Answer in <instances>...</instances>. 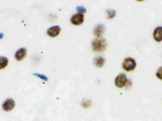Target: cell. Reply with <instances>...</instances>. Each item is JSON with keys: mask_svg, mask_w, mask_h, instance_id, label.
Segmentation results:
<instances>
[{"mask_svg": "<svg viewBox=\"0 0 162 121\" xmlns=\"http://www.w3.org/2000/svg\"><path fill=\"white\" fill-rule=\"evenodd\" d=\"M15 103L12 99H9L4 101L2 104V109L5 111L12 110L15 107Z\"/></svg>", "mask_w": 162, "mask_h": 121, "instance_id": "obj_5", "label": "cell"}, {"mask_svg": "<svg viewBox=\"0 0 162 121\" xmlns=\"http://www.w3.org/2000/svg\"><path fill=\"white\" fill-rule=\"evenodd\" d=\"M61 28L58 25L50 27L47 30V34L51 37H55L58 35L61 31Z\"/></svg>", "mask_w": 162, "mask_h": 121, "instance_id": "obj_6", "label": "cell"}, {"mask_svg": "<svg viewBox=\"0 0 162 121\" xmlns=\"http://www.w3.org/2000/svg\"><path fill=\"white\" fill-rule=\"evenodd\" d=\"M115 85L117 87L122 88L125 86L127 82V78L126 74L123 73H120L116 78Z\"/></svg>", "mask_w": 162, "mask_h": 121, "instance_id": "obj_3", "label": "cell"}, {"mask_svg": "<svg viewBox=\"0 0 162 121\" xmlns=\"http://www.w3.org/2000/svg\"><path fill=\"white\" fill-rule=\"evenodd\" d=\"M84 21V15L83 13H78L72 16L71 22L72 24L79 25L82 24Z\"/></svg>", "mask_w": 162, "mask_h": 121, "instance_id": "obj_4", "label": "cell"}, {"mask_svg": "<svg viewBox=\"0 0 162 121\" xmlns=\"http://www.w3.org/2000/svg\"><path fill=\"white\" fill-rule=\"evenodd\" d=\"M104 26L102 24H99L95 28V29H94V33H95V35L99 36L102 35V34L104 33Z\"/></svg>", "mask_w": 162, "mask_h": 121, "instance_id": "obj_9", "label": "cell"}, {"mask_svg": "<svg viewBox=\"0 0 162 121\" xmlns=\"http://www.w3.org/2000/svg\"><path fill=\"white\" fill-rule=\"evenodd\" d=\"M8 59L6 57H0V69H3L7 65Z\"/></svg>", "mask_w": 162, "mask_h": 121, "instance_id": "obj_11", "label": "cell"}, {"mask_svg": "<svg viewBox=\"0 0 162 121\" xmlns=\"http://www.w3.org/2000/svg\"><path fill=\"white\" fill-rule=\"evenodd\" d=\"M136 65L135 60L131 57L126 58L122 63L123 68L126 71H131L133 70L135 68Z\"/></svg>", "mask_w": 162, "mask_h": 121, "instance_id": "obj_2", "label": "cell"}, {"mask_svg": "<svg viewBox=\"0 0 162 121\" xmlns=\"http://www.w3.org/2000/svg\"><path fill=\"white\" fill-rule=\"evenodd\" d=\"M107 47V43L104 38L97 37L92 42V47L95 52H102L104 51Z\"/></svg>", "mask_w": 162, "mask_h": 121, "instance_id": "obj_1", "label": "cell"}, {"mask_svg": "<svg viewBox=\"0 0 162 121\" xmlns=\"http://www.w3.org/2000/svg\"><path fill=\"white\" fill-rule=\"evenodd\" d=\"M153 38L157 42L162 40V27L159 26L155 29L153 33Z\"/></svg>", "mask_w": 162, "mask_h": 121, "instance_id": "obj_7", "label": "cell"}, {"mask_svg": "<svg viewBox=\"0 0 162 121\" xmlns=\"http://www.w3.org/2000/svg\"><path fill=\"white\" fill-rule=\"evenodd\" d=\"M105 60L104 58L101 57H98L94 60V63L96 66L99 68L102 67L104 66Z\"/></svg>", "mask_w": 162, "mask_h": 121, "instance_id": "obj_10", "label": "cell"}, {"mask_svg": "<svg viewBox=\"0 0 162 121\" xmlns=\"http://www.w3.org/2000/svg\"><path fill=\"white\" fill-rule=\"evenodd\" d=\"M156 75L158 79L162 80V66L158 69L156 73Z\"/></svg>", "mask_w": 162, "mask_h": 121, "instance_id": "obj_12", "label": "cell"}, {"mask_svg": "<svg viewBox=\"0 0 162 121\" xmlns=\"http://www.w3.org/2000/svg\"><path fill=\"white\" fill-rule=\"evenodd\" d=\"M27 54V50L24 47L19 48L17 50L15 54V57L18 60L23 59Z\"/></svg>", "mask_w": 162, "mask_h": 121, "instance_id": "obj_8", "label": "cell"}]
</instances>
